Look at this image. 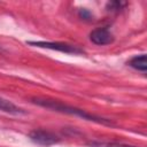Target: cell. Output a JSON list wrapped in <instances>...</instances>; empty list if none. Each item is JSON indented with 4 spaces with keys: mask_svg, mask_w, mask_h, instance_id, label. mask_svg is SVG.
<instances>
[{
    "mask_svg": "<svg viewBox=\"0 0 147 147\" xmlns=\"http://www.w3.org/2000/svg\"><path fill=\"white\" fill-rule=\"evenodd\" d=\"M32 102L36 103V105H38V106H40V107H44V108H47V109H52L54 111H60V113H64V114L78 116V117H80L83 119L93 121V122L102 123V124H111V122L109 119H106V118H102V117H99V116L88 114L85 110H82V109H78V108H75V107H71V106L63 105V103H61L59 101L47 100V99H40V98H33L32 99Z\"/></svg>",
    "mask_w": 147,
    "mask_h": 147,
    "instance_id": "obj_1",
    "label": "cell"
},
{
    "mask_svg": "<svg viewBox=\"0 0 147 147\" xmlns=\"http://www.w3.org/2000/svg\"><path fill=\"white\" fill-rule=\"evenodd\" d=\"M29 45L36 46V47H41V48H48V49H54L59 51L62 53H69V54H83L84 51L80 49L77 46L63 44V42H49V41H29Z\"/></svg>",
    "mask_w": 147,
    "mask_h": 147,
    "instance_id": "obj_2",
    "label": "cell"
},
{
    "mask_svg": "<svg viewBox=\"0 0 147 147\" xmlns=\"http://www.w3.org/2000/svg\"><path fill=\"white\" fill-rule=\"evenodd\" d=\"M29 137L33 142L38 145H42V146H51V145L59 142L60 140L57 136H55L54 133L49 131H45V130H33L30 132Z\"/></svg>",
    "mask_w": 147,
    "mask_h": 147,
    "instance_id": "obj_3",
    "label": "cell"
},
{
    "mask_svg": "<svg viewBox=\"0 0 147 147\" xmlns=\"http://www.w3.org/2000/svg\"><path fill=\"white\" fill-rule=\"evenodd\" d=\"M90 39L93 44L103 46L111 44L114 41V36L108 30V28H98L90 33Z\"/></svg>",
    "mask_w": 147,
    "mask_h": 147,
    "instance_id": "obj_4",
    "label": "cell"
},
{
    "mask_svg": "<svg viewBox=\"0 0 147 147\" xmlns=\"http://www.w3.org/2000/svg\"><path fill=\"white\" fill-rule=\"evenodd\" d=\"M0 110L8 113V114H13V115H21V114L25 113L23 109H21L20 107L15 106L13 102H10L1 96H0Z\"/></svg>",
    "mask_w": 147,
    "mask_h": 147,
    "instance_id": "obj_5",
    "label": "cell"
},
{
    "mask_svg": "<svg viewBox=\"0 0 147 147\" xmlns=\"http://www.w3.org/2000/svg\"><path fill=\"white\" fill-rule=\"evenodd\" d=\"M129 64H130V67H132L137 70L146 71L147 70V56H146V54H141V55L132 57L130 60Z\"/></svg>",
    "mask_w": 147,
    "mask_h": 147,
    "instance_id": "obj_6",
    "label": "cell"
},
{
    "mask_svg": "<svg viewBox=\"0 0 147 147\" xmlns=\"http://www.w3.org/2000/svg\"><path fill=\"white\" fill-rule=\"evenodd\" d=\"M91 147H134L130 145H124V144H117V142H100V141H93L90 144Z\"/></svg>",
    "mask_w": 147,
    "mask_h": 147,
    "instance_id": "obj_7",
    "label": "cell"
},
{
    "mask_svg": "<svg viewBox=\"0 0 147 147\" xmlns=\"http://www.w3.org/2000/svg\"><path fill=\"white\" fill-rule=\"evenodd\" d=\"M125 5H126L125 2H121V1H111V2H108L107 8H108V10L117 11V10L122 9V7L125 6Z\"/></svg>",
    "mask_w": 147,
    "mask_h": 147,
    "instance_id": "obj_8",
    "label": "cell"
},
{
    "mask_svg": "<svg viewBox=\"0 0 147 147\" xmlns=\"http://www.w3.org/2000/svg\"><path fill=\"white\" fill-rule=\"evenodd\" d=\"M79 16H80L83 20H91V17H92L91 13H90L87 9H85V8H82V9L79 10Z\"/></svg>",
    "mask_w": 147,
    "mask_h": 147,
    "instance_id": "obj_9",
    "label": "cell"
}]
</instances>
